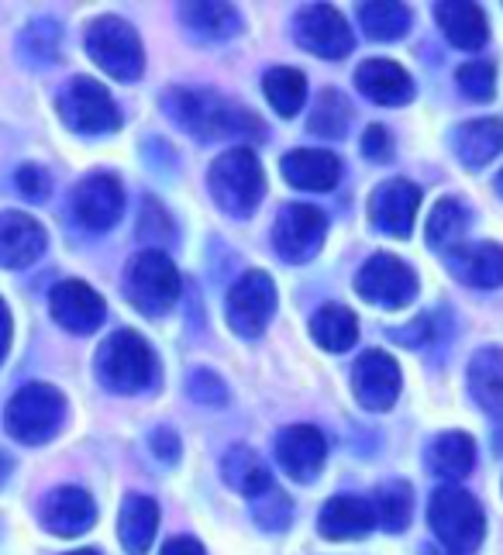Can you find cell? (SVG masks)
I'll return each instance as SVG.
<instances>
[{"label":"cell","mask_w":503,"mask_h":555,"mask_svg":"<svg viewBox=\"0 0 503 555\" xmlns=\"http://www.w3.org/2000/svg\"><path fill=\"white\" fill-rule=\"evenodd\" d=\"M327 235V221L311 204H286L273 224V245L283 262H311Z\"/></svg>","instance_id":"cell-11"},{"label":"cell","mask_w":503,"mask_h":555,"mask_svg":"<svg viewBox=\"0 0 503 555\" xmlns=\"http://www.w3.org/2000/svg\"><path fill=\"white\" fill-rule=\"evenodd\" d=\"M49 311L55 324H63L66 332L93 335L107 318V304L83 280H63V283H55V291L49 294Z\"/></svg>","instance_id":"cell-14"},{"label":"cell","mask_w":503,"mask_h":555,"mask_svg":"<svg viewBox=\"0 0 503 555\" xmlns=\"http://www.w3.org/2000/svg\"><path fill=\"white\" fill-rule=\"evenodd\" d=\"M159 528V507L152 496L128 493L118 514V539L128 555H145Z\"/></svg>","instance_id":"cell-24"},{"label":"cell","mask_w":503,"mask_h":555,"mask_svg":"<svg viewBox=\"0 0 503 555\" xmlns=\"http://www.w3.org/2000/svg\"><path fill=\"white\" fill-rule=\"evenodd\" d=\"M348 121H352V104L345 101V93H341V90L327 87V90L318 93V101H314V111H311V121H307V128H311L318 139L335 142V139H341L345 131H348Z\"/></svg>","instance_id":"cell-34"},{"label":"cell","mask_w":503,"mask_h":555,"mask_svg":"<svg viewBox=\"0 0 503 555\" xmlns=\"http://www.w3.org/2000/svg\"><path fill=\"white\" fill-rule=\"evenodd\" d=\"M93 370L111 393H142L156 383V352L139 332L121 328L96 349Z\"/></svg>","instance_id":"cell-3"},{"label":"cell","mask_w":503,"mask_h":555,"mask_svg":"<svg viewBox=\"0 0 503 555\" xmlns=\"http://www.w3.org/2000/svg\"><path fill=\"white\" fill-rule=\"evenodd\" d=\"M11 349V311H8V304L0 300V362H4Z\"/></svg>","instance_id":"cell-45"},{"label":"cell","mask_w":503,"mask_h":555,"mask_svg":"<svg viewBox=\"0 0 503 555\" xmlns=\"http://www.w3.org/2000/svg\"><path fill=\"white\" fill-rule=\"evenodd\" d=\"M207 190L224 215H231V218L256 215V207L266 194V177H262L259 156L245 145L221 152L207 169Z\"/></svg>","instance_id":"cell-2"},{"label":"cell","mask_w":503,"mask_h":555,"mask_svg":"<svg viewBox=\"0 0 503 555\" xmlns=\"http://www.w3.org/2000/svg\"><path fill=\"white\" fill-rule=\"evenodd\" d=\"M87 55L107 76H114V80H121V83L139 80L145 69V52H142L139 31L114 14H104V17H96V22H90Z\"/></svg>","instance_id":"cell-7"},{"label":"cell","mask_w":503,"mask_h":555,"mask_svg":"<svg viewBox=\"0 0 503 555\" xmlns=\"http://www.w3.org/2000/svg\"><path fill=\"white\" fill-rule=\"evenodd\" d=\"M69 555H101L96 548H80V552H69Z\"/></svg>","instance_id":"cell-47"},{"label":"cell","mask_w":503,"mask_h":555,"mask_svg":"<svg viewBox=\"0 0 503 555\" xmlns=\"http://www.w3.org/2000/svg\"><path fill=\"white\" fill-rule=\"evenodd\" d=\"M149 446H152V452H156L163 463H177L180 459V438L172 435L169 428H156L149 435Z\"/></svg>","instance_id":"cell-43"},{"label":"cell","mask_w":503,"mask_h":555,"mask_svg":"<svg viewBox=\"0 0 503 555\" xmlns=\"http://www.w3.org/2000/svg\"><path fill=\"white\" fill-rule=\"evenodd\" d=\"M159 555H207V552H204V545L197 539H190V534H180V539H169Z\"/></svg>","instance_id":"cell-44"},{"label":"cell","mask_w":503,"mask_h":555,"mask_svg":"<svg viewBox=\"0 0 503 555\" xmlns=\"http://www.w3.org/2000/svg\"><path fill=\"white\" fill-rule=\"evenodd\" d=\"M60 118L66 121V128L80 131V135H107V131L121 128V111L114 104L111 93L90 80V76H76L69 80L60 93Z\"/></svg>","instance_id":"cell-8"},{"label":"cell","mask_w":503,"mask_h":555,"mask_svg":"<svg viewBox=\"0 0 503 555\" xmlns=\"http://www.w3.org/2000/svg\"><path fill=\"white\" fill-rule=\"evenodd\" d=\"M66 425V397L49 383H28L4 408V428L22 446H46Z\"/></svg>","instance_id":"cell-4"},{"label":"cell","mask_w":503,"mask_h":555,"mask_svg":"<svg viewBox=\"0 0 503 555\" xmlns=\"http://www.w3.org/2000/svg\"><path fill=\"white\" fill-rule=\"evenodd\" d=\"M373 525H376V511L370 501H362V496H332L318 518V528L327 542L365 539V534L373 531Z\"/></svg>","instance_id":"cell-21"},{"label":"cell","mask_w":503,"mask_h":555,"mask_svg":"<svg viewBox=\"0 0 503 555\" xmlns=\"http://www.w3.org/2000/svg\"><path fill=\"white\" fill-rule=\"evenodd\" d=\"M221 473H224V483L231 490L245 493L248 501H256L259 493H266L269 487H273V476H269V469L262 466V459L252 452L248 446H235L221 463Z\"/></svg>","instance_id":"cell-30"},{"label":"cell","mask_w":503,"mask_h":555,"mask_svg":"<svg viewBox=\"0 0 503 555\" xmlns=\"http://www.w3.org/2000/svg\"><path fill=\"white\" fill-rule=\"evenodd\" d=\"M96 521V504L93 496L80 487H60L46 496L42 504V525L60 534V539H76V534L90 531Z\"/></svg>","instance_id":"cell-19"},{"label":"cell","mask_w":503,"mask_h":555,"mask_svg":"<svg viewBox=\"0 0 503 555\" xmlns=\"http://www.w3.org/2000/svg\"><path fill=\"white\" fill-rule=\"evenodd\" d=\"M17 190H22L28 201H46L52 194V177L42 166L28 163V166L17 169Z\"/></svg>","instance_id":"cell-41"},{"label":"cell","mask_w":503,"mask_h":555,"mask_svg":"<svg viewBox=\"0 0 503 555\" xmlns=\"http://www.w3.org/2000/svg\"><path fill=\"white\" fill-rule=\"evenodd\" d=\"M421 210V190L411 180H386L370 197V221L376 232L390 238H411Z\"/></svg>","instance_id":"cell-13"},{"label":"cell","mask_w":503,"mask_h":555,"mask_svg":"<svg viewBox=\"0 0 503 555\" xmlns=\"http://www.w3.org/2000/svg\"><path fill=\"white\" fill-rule=\"evenodd\" d=\"M49 235L25 210H4L0 215V266L4 270H25L46 253Z\"/></svg>","instance_id":"cell-18"},{"label":"cell","mask_w":503,"mask_h":555,"mask_svg":"<svg viewBox=\"0 0 503 555\" xmlns=\"http://www.w3.org/2000/svg\"><path fill=\"white\" fill-rule=\"evenodd\" d=\"M294 38L304 52L321 55V60H345L352 52L356 38L352 28L332 4H311L294 17Z\"/></svg>","instance_id":"cell-12"},{"label":"cell","mask_w":503,"mask_h":555,"mask_svg":"<svg viewBox=\"0 0 503 555\" xmlns=\"http://www.w3.org/2000/svg\"><path fill=\"white\" fill-rule=\"evenodd\" d=\"M276 459L297 483H311L327 459V442L314 425H289L276 435Z\"/></svg>","instance_id":"cell-17"},{"label":"cell","mask_w":503,"mask_h":555,"mask_svg":"<svg viewBox=\"0 0 503 555\" xmlns=\"http://www.w3.org/2000/svg\"><path fill=\"white\" fill-rule=\"evenodd\" d=\"M455 83L462 90V98H469L476 104H490L496 98V66L493 63H466L455 73Z\"/></svg>","instance_id":"cell-38"},{"label":"cell","mask_w":503,"mask_h":555,"mask_svg":"<svg viewBox=\"0 0 503 555\" xmlns=\"http://www.w3.org/2000/svg\"><path fill=\"white\" fill-rule=\"evenodd\" d=\"M73 210L90 232H107L125 215V190L111 173H90L73 190Z\"/></svg>","instance_id":"cell-15"},{"label":"cell","mask_w":503,"mask_h":555,"mask_svg":"<svg viewBox=\"0 0 503 555\" xmlns=\"http://www.w3.org/2000/svg\"><path fill=\"white\" fill-rule=\"evenodd\" d=\"M190 397L193 400H201V404H215L221 408L224 400H228V387H224V379L215 373V370H193L190 373Z\"/></svg>","instance_id":"cell-40"},{"label":"cell","mask_w":503,"mask_h":555,"mask_svg":"<svg viewBox=\"0 0 503 555\" xmlns=\"http://www.w3.org/2000/svg\"><path fill=\"white\" fill-rule=\"evenodd\" d=\"M276 283L269 273L252 270L228 291V328L245 341H256L276 314Z\"/></svg>","instance_id":"cell-10"},{"label":"cell","mask_w":503,"mask_h":555,"mask_svg":"<svg viewBox=\"0 0 503 555\" xmlns=\"http://www.w3.org/2000/svg\"><path fill=\"white\" fill-rule=\"evenodd\" d=\"M180 22L204 42H224L242 31V17L231 4H180Z\"/></svg>","instance_id":"cell-29"},{"label":"cell","mask_w":503,"mask_h":555,"mask_svg":"<svg viewBox=\"0 0 503 555\" xmlns=\"http://www.w3.org/2000/svg\"><path fill=\"white\" fill-rule=\"evenodd\" d=\"M362 152L370 159H376V163H386L394 156V142H390V135H386V128H379V125H370L365 128V135H362Z\"/></svg>","instance_id":"cell-42"},{"label":"cell","mask_w":503,"mask_h":555,"mask_svg":"<svg viewBox=\"0 0 503 555\" xmlns=\"http://www.w3.org/2000/svg\"><path fill=\"white\" fill-rule=\"evenodd\" d=\"M469 390L482 411L503 417V349H479L473 356Z\"/></svg>","instance_id":"cell-26"},{"label":"cell","mask_w":503,"mask_h":555,"mask_svg":"<svg viewBox=\"0 0 503 555\" xmlns=\"http://www.w3.org/2000/svg\"><path fill=\"white\" fill-rule=\"evenodd\" d=\"M476 466V442L466 431H444L435 438V446L428 452V469L441 480H459L469 476Z\"/></svg>","instance_id":"cell-27"},{"label":"cell","mask_w":503,"mask_h":555,"mask_svg":"<svg viewBox=\"0 0 503 555\" xmlns=\"http://www.w3.org/2000/svg\"><path fill=\"white\" fill-rule=\"evenodd\" d=\"M163 107L183 131L201 142L218 139H262V121L235 101H224L215 90L177 87L163 98Z\"/></svg>","instance_id":"cell-1"},{"label":"cell","mask_w":503,"mask_h":555,"mask_svg":"<svg viewBox=\"0 0 503 555\" xmlns=\"http://www.w3.org/2000/svg\"><path fill=\"white\" fill-rule=\"evenodd\" d=\"M262 90H266V101L273 104V111L283 114V118H294V114L307 101V80H304V73L289 69V66L269 69L262 76Z\"/></svg>","instance_id":"cell-33"},{"label":"cell","mask_w":503,"mask_h":555,"mask_svg":"<svg viewBox=\"0 0 503 555\" xmlns=\"http://www.w3.org/2000/svg\"><path fill=\"white\" fill-rule=\"evenodd\" d=\"M356 291L362 300H370L373 308L403 311L417 297V273L403 259L390 253H376L362 262V270L356 276Z\"/></svg>","instance_id":"cell-9"},{"label":"cell","mask_w":503,"mask_h":555,"mask_svg":"<svg viewBox=\"0 0 503 555\" xmlns=\"http://www.w3.org/2000/svg\"><path fill=\"white\" fill-rule=\"evenodd\" d=\"M496 190H500V194H503V173L496 177Z\"/></svg>","instance_id":"cell-48"},{"label":"cell","mask_w":503,"mask_h":555,"mask_svg":"<svg viewBox=\"0 0 503 555\" xmlns=\"http://www.w3.org/2000/svg\"><path fill=\"white\" fill-rule=\"evenodd\" d=\"M356 87L383 107H403L414 101V80L411 73L394 60H365L356 69Z\"/></svg>","instance_id":"cell-20"},{"label":"cell","mask_w":503,"mask_h":555,"mask_svg":"<svg viewBox=\"0 0 503 555\" xmlns=\"http://www.w3.org/2000/svg\"><path fill=\"white\" fill-rule=\"evenodd\" d=\"M466 228H469V210L462 201L455 197H441L431 215H428V224H424V235H428V245L431 248H455L462 238H466Z\"/></svg>","instance_id":"cell-32"},{"label":"cell","mask_w":503,"mask_h":555,"mask_svg":"<svg viewBox=\"0 0 503 555\" xmlns=\"http://www.w3.org/2000/svg\"><path fill=\"white\" fill-rule=\"evenodd\" d=\"M373 511H376V521H379L386 531L400 534L403 528L411 525V514H414V493H411V483L394 480V483L379 487L376 501H373Z\"/></svg>","instance_id":"cell-36"},{"label":"cell","mask_w":503,"mask_h":555,"mask_svg":"<svg viewBox=\"0 0 503 555\" xmlns=\"http://www.w3.org/2000/svg\"><path fill=\"white\" fill-rule=\"evenodd\" d=\"M455 156L462 166L479 169L490 159H496L503 152V121L500 118H479V121H466L455 128L452 135Z\"/></svg>","instance_id":"cell-23"},{"label":"cell","mask_w":503,"mask_h":555,"mask_svg":"<svg viewBox=\"0 0 503 555\" xmlns=\"http://www.w3.org/2000/svg\"><path fill=\"white\" fill-rule=\"evenodd\" d=\"M311 335L327 352H348L359 338V321L345 304H324L311 321Z\"/></svg>","instance_id":"cell-31"},{"label":"cell","mask_w":503,"mask_h":555,"mask_svg":"<svg viewBox=\"0 0 503 555\" xmlns=\"http://www.w3.org/2000/svg\"><path fill=\"white\" fill-rule=\"evenodd\" d=\"M352 393L365 411H390L400 397V366L394 356L370 349L352 370Z\"/></svg>","instance_id":"cell-16"},{"label":"cell","mask_w":503,"mask_h":555,"mask_svg":"<svg viewBox=\"0 0 503 555\" xmlns=\"http://www.w3.org/2000/svg\"><path fill=\"white\" fill-rule=\"evenodd\" d=\"M359 25L373 42H397L411 31V8L408 4H362Z\"/></svg>","instance_id":"cell-35"},{"label":"cell","mask_w":503,"mask_h":555,"mask_svg":"<svg viewBox=\"0 0 503 555\" xmlns=\"http://www.w3.org/2000/svg\"><path fill=\"white\" fill-rule=\"evenodd\" d=\"M11 469H14V459L4 452V449H0V487H4L8 483V476H11Z\"/></svg>","instance_id":"cell-46"},{"label":"cell","mask_w":503,"mask_h":555,"mask_svg":"<svg viewBox=\"0 0 503 555\" xmlns=\"http://www.w3.org/2000/svg\"><path fill=\"white\" fill-rule=\"evenodd\" d=\"M252 518L259 521V528L266 531H283L294 518V507H289V496L273 483L266 493H259L256 501H252Z\"/></svg>","instance_id":"cell-39"},{"label":"cell","mask_w":503,"mask_h":555,"mask_svg":"<svg viewBox=\"0 0 503 555\" xmlns=\"http://www.w3.org/2000/svg\"><path fill=\"white\" fill-rule=\"evenodd\" d=\"M60 25L49 22V17H38V22H31L22 35V52L25 60L35 63V66H46V63H55V55H60Z\"/></svg>","instance_id":"cell-37"},{"label":"cell","mask_w":503,"mask_h":555,"mask_svg":"<svg viewBox=\"0 0 503 555\" xmlns=\"http://www.w3.org/2000/svg\"><path fill=\"white\" fill-rule=\"evenodd\" d=\"M125 297L145 318H163L180 300V273L159 248H145L125 270Z\"/></svg>","instance_id":"cell-6"},{"label":"cell","mask_w":503,"mask_h":555,"mask_svg":"<svg viewBox=\"0 0 503 555\" xmlns=\"http://www.w3.org/2000/svg\"><path fill=\"white\" fill-rule=\"evenodd\" d=\"M455 273L466 280L469 286L479 291H496L503 286V245L496 242H479L466 253H455Z\"/></svg>","instance_id":"cell-28"},{"label":"cell","mask_w":503,"mask_h":555,"mask_svg":"<svg viewBox=\"0 0 503 555\" xmlns=\"http://www.w3.org/2000/svg\"><path fill=\"white\" fill-rule=\"evenodd\" d=\"M435 22L441 25L444 38H449L455 49H466V52L482 49L490 38L487 14L476 4H435Z\"/></svg>","instance_id":"cell-25"},{"label":"cell","mask_w":503,"mask_h":555,"mask_svg":"<svg viewBox=\"0 0 503 555\" xmlns=\"http://www.w3.org/2000/svg\"><path fill=\"white\" fill-rule=\"evenodd\" d=\"M428 521H431L435 539L452 555L476 552L479 542H482V534H487V518H482V507L476 504V496L452 487V483L438 487L431 493Z\"/></svg>","instance_id":"cell-5"},{"label":"cell","mask_w":503,"mask_h":555,"mask_svg":"<svg viewBox=\"0 0 503 555\" xmlns=\"http://www.w3.org/2000/svg\"><path fill=\"white\" fill-rule=\"evenodd\" d=\"M283 180L297 190H332L341 180V159L327 149H297L280 163Z\"/></svg>","instance_id":"cell-22"}]
</instances>
